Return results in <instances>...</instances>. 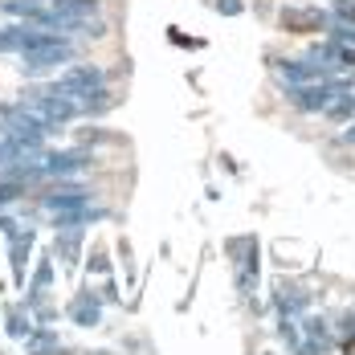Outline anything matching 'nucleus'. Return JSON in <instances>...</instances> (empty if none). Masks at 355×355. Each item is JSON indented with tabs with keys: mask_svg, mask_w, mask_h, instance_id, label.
Here are the masks:
<instances>
[{
	"mask_svg": "<svg viewBox=\"0 0 355 355\" xmlns=\"http://www.w3.org/2000/svg\"><path fill=\"white\" fill-rule=\"evenodd\" d=\"M103 86H107V73L98 70V66H73V70H66L62 78L45 82L41 90H45V94H66V98H86V94H94V90H103Z\"/></svg>",
	"mask_w": 355,
	"mask_h": 355,
	"instance_id": "obj_1",
	"label": "nucleus"
},
{
	"mask_svg": "<svg viewBox=\"0 0 355 355\" xmlns=\"http://www.w3.org/2000/svg\"><path fill=\"white\" fill-rule=\"evenodd\" d=\"M73 58V41H58V45H45V49H33V53H21V73L25 78H37V73H49L58 66H66Z\"/></svg>",
	"mask_w": 355,
	"mask_h": 355,
	"instance_id": "obj_2",
	"label": "nucleus"
},
{
	"mask_svg": "<svg viewBox=\"0 0 355 355\" xmlns=\"http://www.w3.org/2000/svg\"><path fill=\"white\" fill-rule=\"evenodd\" d=\"M78 168H90V151H49L41 164L45 176H70Z\"/></svg>",
	"mask_w": 355,
	"mask_h": 355,
	"instance_id": "obj_3",
	"label": "nucleus"
},
{
	"mask_svg": "<svg viewBox=\"0 0 355 355\" xmlns=\"http://www.w3.org/2000/svg\"><path fill=\"white\" fill-rule=\"evenodd\" d=\"M33 33H37V25H25V21L0 25V53H25L29 41H33Z\"/></svg>",
	"mask_w": 355,
	"mask_h": 355,
	"instance_id": "obj_4",
	"label": "nucleus"
},
{
	"mask_svg": "<svg viewBox=\"0 0 355 355\" xmlns=\"http://www.w3.org/2000/svg\"><path fill=\"white\" fill-rule=\"evenodd\" d=\"M33 241H37L33 229H21V237L12 241V282H17V286H25V278H29V266H25V261H29Z\"/></svg>",
	"mask_w": 355,
	"mask_h": 355,
	"instance_id": "obj_5",
	"label": "nucleus"
},
{
	"mask_svg": "<svg viewBox=\"0 0 355 355\" xmlns=\"http://www.w3.org/2000/svg\"><path fill=\"white\" fill-rule=\"evenodd\" d=\"M73 322H82V327H94L98 322V298L94 294H78V302L70 306Z\"/></svg>",
	"mask_w": 355,
	"mask_h": 355,
	"instance_id": "obj_6",
	"label": "nucleus"
},
{
	"mask_svg": "<svg viewBox=\"0 0 355 355\" xmlns=\"http://www.w3.org/2000/svg\"><path fill=\"white\" fill-rule=\"evenodd\" d=\"M49 282H53V261H41V270H37V278L29 282V294H33L29 302H37V298L45 294V286H49Z\"/></svg>",
	"mask_w": 355,
	"mask_h": 355,
	"instance_id": "obj_7",
	"label": "nucleus"
},
{
	"mask_svg": "<svg viewBox=\"0 0 355 355\" xmlns=\"http://www.w3.org/2000/svg\"><path fill=\"white\" fill-rule=\"evenodd\" d=\"M21 192H25V184H21V180H4V176H0V209H4V205H12V200H21Z\"/></svg>",
	"mask_w": 355,
	"mask_h": 355,
	"instance_id": "obj_8",
	"label": "nucleus"
},
{
	"mask_svg": "<svg viewBox=\"0 0 355 355\" xmlns=\"http://www.w3.org/2000/svg\"><path fill=\"white\" fill-rule=\"evenodd\" d=\"M8 335H12V339H29V335H33V327H29L25 315H17V311H12V315H8Z\"/></svg>",
	"mask_w": 355,
	"mask_h": 355,
	"instance_id": "obj_9",
	"label": "nucleus"
},
{
	"mask_svg": "<svg viewBox=\"0 0 355 355\" xmlns=\"http://www.w3.org/2000/svg\"><path fill=\"white\" fill-rule=\"evenodd\" d=\"M216 8H220V12H237V8H241V0H216Z\"/></svg>",
	"mask_w": 355,
	"mask_h": 355,
	"instance_id": "obj_10",
	"label": "nucleus"
},
{
	"mask_svg": "<svg viewBox=\"0 0 355 355\" xmlns=\"http://www.w3.org/2000/svg\"><path fill=\"white\" fill-rule=\"evenodd\" d=\"M21 4H49V0H21Z\"/></svg>",
	"mask_w": 355,
	"mask_h": 355,
	"instance_id": "obj_11",
	"label": "nucleus"
}]
</instances>
